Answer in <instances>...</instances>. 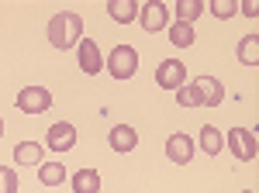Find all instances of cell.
Wrapping results in <instances>:
<instances>
[{"label": "cell", "instance_id": "23", "mask_svg": "<svg viewBox=\"0 0 259 193\" xmlns=\"http://www.w3.org/2000/svg\"><path fill=\"white\" fill-rule=\"evenodd\" d=\"M239 11H242V14H245V18H256V14H259V7H256V4H249V0L242 4Z\"/></svg>", "mask_w": 259, "mask_h": 193}, {"label": "cell", "instance_id": "21", "mask_svg": "<svg viewBox=\"0 0 259 193\" xmlns=\"http://www.w3.org/2000/svg\"><path fill=\"white\" fill-rule=\"evenodd\" d=\"M0 193H18V173L11 166H0Z\"/></svg>", "mask_w": 259, "mask_h": 193}, {"label": "cell", "instance_id": "8", "mask_svg": "<svg viewBox=\"0 0 259 193\" xmlns=\"http://www.w3.org/2000/svg\"><path fill=\"white\" fill-rule=\"evenodd\" d=\"M80 69L87 73V76H97V73H104V56H100V49H97V41L94 38H80Z\"/></svg>", "mask_w": 259, "mask_h": 193}, {"label": "cell", "instance_id": "18", "mask_svg": "<svg viewBox=\"0 0 259 193\" xmlns=\"http://www.w3.org/2000/svg\"><path fill=\"white\" fill-rule=\"evenodd\" d=\"M239 62H245V66L259 62V35H245L239 41Z\"/></svg>", "mask_w": 259, "mask_h": 193}, {"label": "cell", "instance_id": "22", "mask_svg": "<svg viewBox=\"0 0 259 193\" xmlns=\"http://www.w3.org/2000/svg\"><path fill=\"white\" fill-rule=\"evenodd\" d=\"M235 11H239V4H235V0H214V4H211V14H214V18H232V14H235Z\"/></svg>", "mask_w": 259, "mask_h": 193}, {"label": "cell", "instance_id": "14", "mask_svg": "<svg viewBox=\"0 0 259 193\" xmlns=\"http://www.w3.org/2000/svg\"><path fill=\"white\" fill-rule=\"evenodd\" d=\"M14 162L18 166H41V145L38 141H21L14 149Z\"/></svg>", "mask_w": 259, "mask_h": 193}, {"label": "cell", "instance_id": "9", "mask_svg": "<svg viewBox=\"0 0 259 193\" xmlns=\"http://www.w3.org/2000/svg\"><path fill=\"white\" fill-rule=\"evenodd\" d=\"M45 138H49V149H52V152H69V149L76 145V128H73L69 121H56Z\"/></svg>", "mask_w": 259, "mask_h": 193}, {"label": "cell", "instance_id": "24", "mask_svg": "<svg viewBox=\"0 0 259 193\" xmlns=\"http://www.w3.org/2000/svg\"><path fill=\"white\" fill-rule=\"evenodd\" d=\"M0 135H4V117H0Z\"/></svg>", "mask_w": 259, "mask_h": 193}, {"label": "cell", "instance_id": "19", "mask_svg": "<svg viewBox=\"0 0 259 193\" xmlns=\"http://www.w3.org/2000/svg\"><path fill=\"white\" fill-rule=\"evenodd\" d=\"M200 11H204V4H200V0H180V4H177V21L194 24V21L200 18Z\"/></svg>", "mask_w": 259, "mask_h": 193}, {"label": "cell", "instance_id": "11", "mask_svg": "<svg viewBox=\"0 0 259 193\" xmlns=\"http://www.w3.org/2000/svg\"><path fill=\"white\" fill-rule=\"evenodd\" d=\"M107 141H111L114 152H132V149L139 145V131H135L132 124H114L111 135H107Z\"/></svg>", "mask_w": 259, "mask_h": 193}, {"label": "cell", "instance_id": "16", "mask_svg": "<svg viewBox=\"0 0 259 193\" xmlns=\"http://www.w3.org/2000/svg\"><path fill=\"white\" fill-rule=\"evenodd\" d=\"M38 179L45 186H59V183H66V166H62V162H41Z\"/></svg>", "mask_w": 259, "mask_h": 193}, {"label": "cell", "instance_id": "1", "mask_svg": "<svg viewBox=\"0 0 259 193\" xmlns=\"http://www.w3.org/2000/svg\"><path fill=\"white\" fill-rule=\"evenodd\" d=\"M80 38H83V18L76 11H59L49 21V41L56 49H73V45H80Z\"/></svg>", "mask_w": 259, "mask_h": 193}, {"label": "cell", "instance_id": "13", "mask_svg": "<svg viewBox=\"0 0 259 193\" xmlns=\"http://www.w3.org/2000/svg\"><path fill=\"white\" fill-rule=\"evenodd\" d=\"M73 193H100V173L90 169V166L73 173Z\"/></svg>", "mask_w": 259, "mask_h": 193}, {"label": "cell", "instance_id": "17", "mask_svg": "<svg viewBox=\"0 0 259 193\" xmlns=\"http://www.w3.org/2000/svg\"><path fill=\"white\" fill-rule=\"evenodd\" d=\"M221 145H225L221 131L214 128V124H204V128H200V149H204L207 155H218V152H221Z\"/></svg>", "mask_w": 259, "mask_h": 193}, {"label": "cell", "instance_id": "3", "mask_svg": "<svg viewBox=\"0 0 259 193\" xmlns=\"http://www.w3.org/2000/svg\"><path fill=\"white\" fill-rule=\"evenodd\" d=\"M225 145L232 149V155H235L239 162H252V159H256V135H252L249 128H232V131L225 135Z\"/></svg>", "mask_w": 259, "mask_h": 193}, {"label": "cell", "instance_id": "6", "mask_svg": "<svg viewBox=\"0 0 259 193\" xmlns=\"http://www.w3.org/2000/svg\"><path fill=\"white\" fill-rule=\"evenodd\" d=\"M139 21H142V28H145L149 35H156V31H162V28L169 24V14H166V4H159V0H149V4H142V7H139Z\"/></svg>", "mask_w": 259, "mask_h": 193}, {"label": "cell", "instance_id": "2", "mask_svg": "<svg viewBox=\"0 0 259 193\" xmlns=\"http://www.w3.org/2000/svg\"><path fill=\"white\" fill-rule=\"evenodd\" d=\"M104 69L114 79H132L139 73V52L132 45H118V49H111V59H104Z\"/></svg>", "mask_w": 259, "mask_h": 193}, {"label": "cell", "instance_id": "5", "mask_svg": "<svg viewBox=\"0 0 259 193\" xmlns=\"http://www.w3.org/2000/svg\"><path fill=\"white\" fill-rule=\"evenodd\" d=\"M156 83H159L162 90H180L183 83H187V66L180 62V59H166L156 66Z\"/></svg>", "mask_w": 259, "mask_h": 193}, {"label": "cell", "instance_id": "20", "mask_svg": "<svg viewBox=\"0 0 259 193\" xmlns=\"http://www.w3.org/2000/svg\"><path fill=\"white\" fill-rule=\"evenodd\" d=\"M177 104H180V107H204V104H200L197 83H183V86L177 90Z\"/></svg>", "mask_w": 259, "mask_h": 193}, {"label": "cell", "instance_id": "7", "mask_svg": "<svg viewBox=\"0 0 259 193\" xmlns=\"http://www.w3.org/2000/svg\"><path fill=\"white\" fill-rule=\"evenodd\" d=\"M166 159L169 162H177V166H187V162H194V138L177 131V135L166 138Z\"/></svg>", "mask_w": 259, "mask_h": 193}, {"label": "cell", "instance_id": "25", "mask_svg": "<svg viewBox=\"0 0 259 193\" xmlns=\"http://www.w3.org/2000/svg\"><path fill=\"white\" fill-rule=\"evenodd\" d=\"M242 193H256V190H242Z\"/></svg>", "mask_w": 259, "mask_h": 193}, {"label": "cell", "instance_id": "4", "mask_svg": "<svg viewBox=\"0 0 259 193\" xmlns=\"http://www.w3.org/2000/svg\"><path fill=\"white\" fill-rule=\"evenodd\" d=\"M52 107V93L45 86H24L18 93V111L21 114H45Z\"/></svg>", "mask_w": 259, "mask_h": 193}, {"label": "cell", "instance_id": "10", "mask_svg": "<svg viewBox=\"0 0 259 193\" xmlns=\"http://www.w3.org/2000/svg\"><path fill=\"white\" fill-rule=\"evenodd\" d=\"M194 83H197V90H200V104H204V107H221V100H225V86H221V79L200 76V79H194Z\"/></svg>", "mask_w": 259, "mask_h": 193}, {"label": "cell", "instance_id": "15", "mask_svg": "<svg viewBox=\"0 0 259 193\" xmlns=\"http://www.w3.org/2000/svg\"><path fill=\"white\" fill-rule=\"evenodd\" d=\"M194 38H197L194 24H183V21H177V24H169V41H173L177 49H190V45H194Z\"/></svg>", "mask_w": 259, "mask_h": 193}, {"label": "cell", "instance_id": "12", "mask_svg": "<svg viewBox=\"0 0 259 193\" xmlns=\"http://www.w3.org/2000/svg\"><path fill=\"white\" fill-rule=\"evenodd\" d=\"M107 14H111V21H118V24H132V21L139 18V0H111L107 4Z\"/></svg>", "mask_w": 259, "mask_h": 193}]
</instances>
